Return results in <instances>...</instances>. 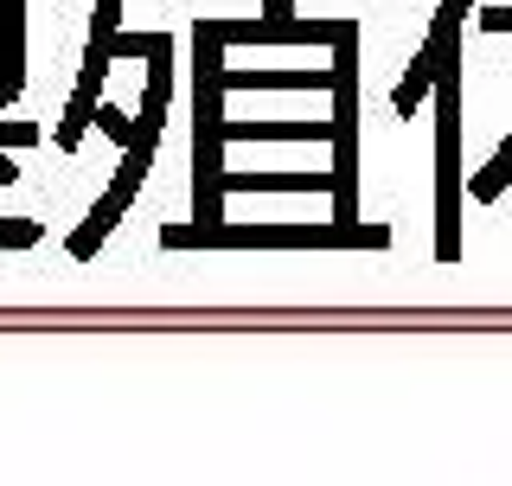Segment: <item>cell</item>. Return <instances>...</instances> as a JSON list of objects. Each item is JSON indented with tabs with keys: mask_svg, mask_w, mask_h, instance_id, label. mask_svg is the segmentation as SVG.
<instances>
[{
	"mask_svg": "<svg viewBox=\"0 0 512 486\" xmlns=\"http://www.w3.org/2000/svg\"><path fill=\"white\" fill-rule=\"evenodd\" d=\"M160 243L167 250H205V243H218V250H346V231H333V218L327 224H231L224 218L218 231L167 224Z\"/></svg>",
	"mask_w": 512,
	"mask_h": 486,
	"instance_id": "cell-2",
	"label": "cell"
},
{
	"mask_svg": "<svg viewBox=\"0 0 512 486\" xmlns=\"http://www.w3.org/2000/svg\"><path fill=\"white\" fill-rule=\"evenodd\" d=\"M455 58V32L448 26H429V39H423V52L410 58V71H404V84H397V109H423V96L436 90V77H442V64Z\"/></svg>",
	"mask_w": 512,
	"mask_h": 486,
	"instance_id": "cell-4",
	"label": "cell"
},
{
	"mask_svg": "<svg viewBox=\"0 0 512 486\" xmlns=\"http://www.w3.org/2000/svg\"><path fill=\"white\" fill-rule=\"evenodd\" d=\"M224 90H333V71H231Z\"/></svg>",
	"mask_w": 512,
	"mask_h": 486,
	"instance_id": "cell-7",
	"label": "cell"
},
{
	"mask_svg": "<svg viewBox=\"0 0 512 486\" xmlns=\"http://www.w3.org/2000/svg\"><path fill=\"white\" fill-rule=\"evenodd\" d=\"M263 20L288 32V26H295V0H263Z\"/></svg>",
	"mask_w": 512,
	"mask_h": 486,
	"instance_id": "cell-12",
	"label": "cell"
},
{
	"mask_svg": "<svg viewBox=\"0 0 512 486\" xmlns=\"http://www.w3.org/2000/svg\"><path fill=\"white\" fill-rule=\"evenodd\" d=\"M480 26H487V32H512V7H487V13H480Z\"/></svg>",
	"mask_w": 512,
	"mask_h": 486,
	"instance_id": "cell-14",
	"label": "cell"
},
{
	"mask_svg": "<svg viewBox=\"0 0 512 486\" xmlns=\"http://www.w3.org/2000/svg\"><path fill=\"white\" fill-rule=\"evenodd\" d=\"M436 256H461V64L436 77Z\"/></svg>",
	"mask_w": 512,
	"mask_h": 486,
	"instance_id": "cell-1",
	"label": "cell"
},
{
	"mask_svg": "<svg viewBox=\"0 0 512 486\" xmlns=\"http://www.w3.org/2000/svg\"><path fill=\"white\" fill-rule=\"evenodd\" d=\"M224 141H333V122H224Z\"/></svg>",
	"mask_w": 512,
	"mask_h": 486,
	"instance_id": "cell-6",
	"label": "cell"
},
{
	"mask_svg": "<svg viewBox=\"0 0 512 486\" xmlns=\"http://www.w3.org/2000/svg\"><path fill=\"white\" fill-rule=\"evenodd\" d=\"M13 96H20V90H7V84H0V109H7V103H13Z\"/></svg>",
	"mask_w": 512,
	"mask_h": 486,
	"instance_id": "cell-16",
	"label": "cell"
},
{
	"mask_svg": "<svg viewBox=\"0 0 512 486\" xmlns=\"http://www.w3.org/2000/svg\"><path fill=\"white\" fill-rule=\"evenodd\" d=\"M474 7V0H442V7H436V26H448V32H455L461 26V13H468Z\"/></svg>",
	"mask_w": 512,
	"mask_h": 486,
	"instance_id": "cell-13",
	"label": "cell"
},
{
	"mask_svg": "<svg viewBox=\"0 0 512 486\" xmlns=\"http://www.w3.org/2000/svg\"><path fill=\"white\" fill-rule=\"evenodd\" d=\"M0 186H20V167H13V154H0Z\"/></svg>",
	"mask_w": 512,
	"mask_h": 486,
	"instance_id": "cell-15",
	"label": "cell"
},
{
	"mask_svg": "<svg viewBox=\"0 0 512 486\" xmlns=\"http://www.w3.org/2000/svg\"><path fill=\"white\" fill-rule=\"evenodd\" d=\"M96 128H103L109 141H122V148H135V122H128L122 109H109V103H103V109H96Z\"/></svg>",
	"mask_w": 512,
	"mask_h": 486,
	"instance_id": "cell-9",
	"label": "cell"
},
{
	"mask_svg": "<svg viewBox=\"0 0 512 486\" xmlns=\"http://www.w3.org/2000/svg\"><path fill=\"white\" fill-rule=\"evenodd\" d=\"M154 148H160V141H154V135H141V128H135V148H128L122 173L109 180V192H103V199L90 205V218H84V224L71 231V256H77V263H90V256L103 250V237H109V231L122 224V212L135 205V186L148 180V160H154Z\"/></svg>",
	"mask_w": 512,
	"mask_h": 486,
	"instance_id": "cell-3",
	"label": "cell"
},
{
	"mask_svg": "<svg viewBox=\"0 0 512 486\" xmlns=\"http://www.w3.org/2000/svg\"><path fill=\"white\" fill-rule=\"evenodd\" d=\"M26 71V0H0V84L20 90Z\"/></svg>",
	"mask_w": 512,
	"mask_h": 486,
	"instance_id": "cell-5",
	"label": "cell"
},
{
	"mask_svg": "<svg viewBox=\"0 0 512 486\" xmlns=\"http://www.w3.org/2000/svg\"><path fill=\"white\" fill-rule=\"evenodd\" d=\"M506 180H512V141H506V148H500V154L487 160V167L474 173V180H468V192H474L480 205H493V199H500V192H506Z\"/></svg>",
	"mask_w": 512,
	"mask_h": 486,
	"instance_id": "cell-8",
	"label": "cell"
},
{
	"mask_svg": "<svg viewBox=\"0 0 512 486\" xmlns=\"http://www.w3.org/2000/svg\"><path fill=\"white\" fill-rule=\"evenodd\" d=\"M154 32H116V45H109V58H148Z\"/></svg>",
	"mask_w": 512,
	"mask_h": 486,
	"instance_id": "cell-11",
	"label": "cell"
},
{
	"mask_svg": "<svg viewBox=\"0 0 512 486\" xmlns=\"http://www.w3.org/2000/svg\"><path fill=\"white\" fill-rule=\"evenodd\" d=\"M116 20H122V0H96V32H90V45H116Z\"/></svg>",
	"mask_w": 512,
	"mask_h": 486,
	"instance_id": "cell-10",
	"label": "cell"
}]
</instances>
